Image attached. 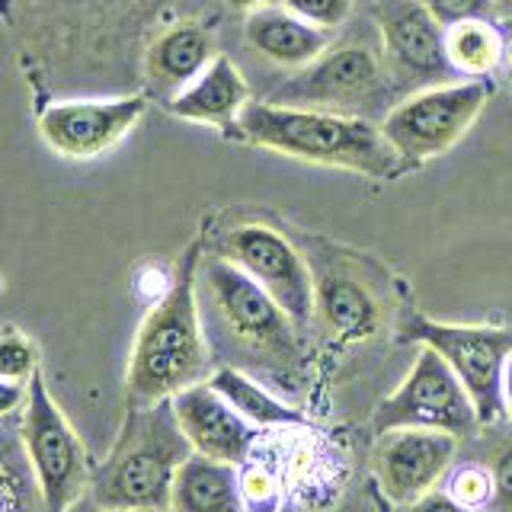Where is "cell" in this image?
<instances>
[{
  "mask_svg": "<svg viewBox=\"0 0 512 512\" xmlns=\"http://www.w3.org/2000/svg\"><path fill=\"white\" fill-rule=\"evenodd\" d=\"M493 509L496 512H512V448L503 452L493 464Z\"/></svg>",
  "mask_w": 512,
  "mask_h": 512,
  "instance_id": "28",
  "label": "cell"
},
{
  "mask_svg": "<svg viewBox=\"0 0 512 512\" xmlns=\"http://www.w3.org/2000/svg\"><path fill=\"white\" fill-rule=\"evenodd\" d=\"M148 100L144 96H116V100H64L42 109L39 135L61 157L87 160L109 148L141 122Z\"/></svg>",
  "mask_w": 512,
  "mask_h": 512,
  "instance_id": "11",
  "label": "cell"
},
{
  "mask_svg": "<svg viewBox=\"0 0 512 512\" xmlns=\"http://www.w3.org/2000/svg\"><path fill=\"white\" fill-rule=\"evenodd\" d=\"M493 490V471L480 468V464H464L448 480V496L471 512L487 509L493 503Z\"/></svg>",
  "mask_w": 512,
  "mask_h": 512,
  "instance_id": "24",
  "label": "cell"
},
{
  "mask_svg": "<svg viewBox=\"0 0 512 512\" xmlns=\"http://www.w3.org/2000/svg\"><path fill=\"white\" fill-rule=\"evenodd\" d=\"M218 256L240 266L247 276L276 298L295 327H308L317 314V288L308 263L269 224H237L221 237Z\"/></svg>",
  "mask_w": 512,
  "mask_h": 512,
  "instance_id": "9",
  "label": "cell"
},
{
  "mask_svg": "<svg viewBox=\"0 0 512 512\" xmlns=\"http://www.w3.org/2000/svg\"><path fill=\"white\" fill-rule=\"evenodd\" d=\"M506 36L500 20H461L445 26V58L461 77L490 80L506 58Z\"/></svg>",
  "mask_w": 512,
  "mask_h": 512,
  "instance_id": "20",
  "label": "cell"
},
{
  "mask_svg": "<svg viewBox=\"0 0 512 512\" xmlns=\"http://www.w3.org/2000/svg\"><path fill=\"white\" fill-rule=\"evenodd\" d=\"M282 7L317 29H336L352 13V0H282Z\"/></svg>",
  "mask_w": 512,
  "mask_h": 512,
  "instance_id": "26",
  "label": "cell"
},
{
  "mask_svg": "<svg viewBox=\"0 0 512 512\" xmlns=\"http://www.w3.org/2000/svg\"><path fill=\"white\" fill-rule=\"evenodd\" d=\"M20 429L48 512H68L87 496L93 468L87 461L84 442L55 404L52 391L45 388L42 372H36L26 384Z\"/></svg>",
  "mask_w": 512,
  "mask_h": 512,
  "instance_id": "6",
  "label": "cell"
},
{
  "mask_svg": "<svg viewBox=\"0 0 512 512\" xmlns=\"http://www.w3.org/2000/svg\"><path fill=\"white\" fill-rule=\"evenodd\" d=\"M215 58L218 48L212 32L199 23H176L151 42L148 58H144V71H148L151 87L173 100Z\"/></svg>",
  "mask_w": 512,
  "mask_h": 512,
  "instance_id": "16",
  "label": "cell"
},
{
  "mask_svg": "<svg viewBox=\"0 0 512 512\" xmlns=\"http://www.w3.org/2000/svg\"><path fill=\"white\" fill-rule=\"evenodd\" d=\"M506 61H509V71H512V39H509V48H506Z\"/></svg>",
  "mask_w": 512,
  "mask_h": 512,
  "instance_id": "35",
  "label": "cell"
},
{
  "mask_svg": "<svg viewBox=\"0 0 512 512\" xmlns=\"http://www.w3.org/2000/svg\"><path fill=\"white\" fill-rule=\"evenodd\" d=\"M170 512H244L240 464L215 461L192 452L176 471Z\"/></svg>",
  "mask_w": 512,
  "mask_h": 512,
  "instance_id": "18",
  "label": "cell"
},
{
  "mask_svg": "<svg viewBox=\"0 0 512 512\" xmlns=\"http://www.w3.org/2000/svg\"><path fill=\"white\" fill-rule=\"evenodd\" d=\"M244 36L256 55L279 64V68L301 71L327 52L324 29L298 20V16L288 13L285 7L266 4L260 10H253L244 23Z\"/></svg>",
  "mask_w": 512,
  "mask_h": 512,
  "instance_id": "17",
  "label": "cell"
},
{
  "mask_svg": "<svg viewBox=\"0 0 512 512\" xmlns=\"http://www.w3.org/2000/svg\"><path fill=\"white\" fill-rule=\"evenodd\" d=\"M240 496H244V512H276L279 484L266 464H240Z\"/></svg>",
  "mask_w": 512,
  "mask_h": 512,
  "instance_id": "25",
  "label": "cell"
},
{
  "mask_svg": "<svg viewBox=\"0 0 512 512\" xmlns=\"http://www.w3.org/2000/svg\"><path fill=\"white\" fill-rule=\"evenodd\" d=\"M458 436L442 429H391L378 448V480L391 503L410 506L448 474Z\"/></svg>",
  "mask_w": 512,
  "mask_h": 512,
  "instance_id": "13",
  "label": "cell"
},
{
  "mask_svg": "<svg viewBox=\"0 0 512 512\" xmlns=\"http://www.w3.org/2000/svg\"><path fill=\"white\" fill-rule=\"evenodd\" d=\"M407 333L423 346L436 349L452 365L458 381L468 388L480 426L496 423L506 413L503 407V368L512 352V330L506 327H464L439 324L416 314Z\"/></svg>",
  "mask_w": 512,
  "mask_h": 512,
  "instance_id": "8",
  "label": "cell"
},
{
  "mask_svg": "<svg viewBox=\"0 0 512 512\" xmlns=\"http://www.w3.org/2000/svg\"><path fill=\"white\" fill-rule=\"evenodd\" d=\"M208 384H212V388L253 426H260V429H266V426H304V416L295 407H288L279 397H272L260 381H253L250 375L240 372V368L221 365L208 375Z\"/></svg>",
  "mask_w": 512,
  "mask_h": 512,
  "instance_id": "22",
  "label": "cell"
},
{
  "mask_svg": "<svg viewBox=\"0 0 512 512\" xmlns=\"http://www.w3.org/2000/svg\"><path fill=\"white\" fill-rule=\"evenodd\" d=\"M420 4L436 16L442 26L461 20H500L493 0H420Z\"/></svg>",
  "mask_w": 512,
  "mask_h": 512,
  "instance_id": "27",
  "label": "cell"
},
{
  "mask_svg": "<svg viewBox=\"0 0 512 512\" xmlns=\"http://www.w3.org/2000/svg\"><path fill=\"white\" fill-rule=\"evenodd\" d=\"M170 400L192 452L228 464L250 461L253 445L260 442V426L244 420L212 384L199 381L192 388L173 394Z\"/></svg>",
  "mask_w": 512,
  "mask_h": 512,
  "instance_id": "14",
  "label": "cell"
},
{
  "mask_svg": "<svg viewBox=\"0 0 512 512\" xmlns=\"http://www.w3.org/2000/svg\"><path fill=\"white\" fill-rule=\"evenodd\" d=\"M407 512H471V509H464L461 503H455L452 496H448V490L445 493L442 490H429L416 503H410Z\"/></svg>",
  "mask_w": 512,
  "mask_h": 512,
  "instance_id": "29",
  "label": "cell"
},
{
  "mask_svg": "<svg viewBox=\"0 0 512 512\" xmlns=\"http://www.w3.org/2000/svg\"><path fill=\"white\" fill-rule=\"evenodd\" d=\"M237 135L256 148L320 167L375 176V180L404 173V164L384 138L381 125L349 112L250 100L237 119Z\"/></svg>",
  "mask_w": 512,
  "mask_h": 512,
  "instance_id": "1",
  "label": "cell"
},
{
  "mask_svg": "<svg viewBox=\"0 0 512 512\" xmlns=\"http://www.w3.org/2000/svg\"><path fill=\"white\" fill-rule=\"evenodd\" d=\"M247 103H250L247 80L240 77L231 58L218 55L189 87H183L173 96L167 109L176 119L215 125L221 132L237 135V119Z\"/></svg>",
  "mask_w": 512,
  "mask_h": 512,
  "instance_id": "15",
  "label": "cell"
},
{
  "mask_svg": "<svg viewBox=\"0 0 512 512\" xmlns=\"http://www.w3.org/2000/svg\"><path fill=\"white\" fill-rule=\"evenodd\" d=\"M503 407H506L509 420H512V352H509L506 368H503Z\"/></svg>",
  "mask_w": 512,
  "mask_h": 512,
  "instance_id": "31",
  "label": "cell"
},
{
  "mask_svg": "<svg viewBox=\"0 0 512 512\" xmlns=\"http://www.w3.org/2000/svg\"><path fill=\"white\" fill-rule=\"evenodd\" d=\"M375 20L394 84L416 90L448 84L455 71L445 58V26L420 0H378Z\"/></svg>",
  "mask_w": 512,
  "mask_h": 512,
  "instance_id": "10",
  "label": "cell"
},
{
  "mask_svg": "<svg viewBox=\"0 0 512 512\" xmlns=\"http://www.w3.org/2000/svg\"><path fill=\"white\" fill-rule=\"evenodd\" d=\"M192 455L173 400L128 404L125 423L109 455L90 471L87 496L109 509L170 512L176 471Z\"/></svg>",
  "mask_w": 512,
  "mask_h": 512,
  "instance_id": "3",
  "label": "cell"
},
{
  "mask_svg": "<svg viewBox=\"0 0 512 512\" xmlns=\"http://www.w3.org/2000/svg\"><path fill=\"white\" fill-rule=\"evenodd\" d=\"M496 4V13H500L503 23H512V0H493Z\"/></svg>",
  "mask_w": 512,
  "mask_h": 512,
  "instance_id": "34",
  "label": "cell"
},
{
  "mask_svg": "<svg viewBox=\"0 0 512 512\" xmlns=\"http://www.w3.org/2000/svg\"><path fill=\"white\" fill-rule=\"evenodd\" d=\"M314 288L317 314L336 340H365L378 330V304L352 276L327 272Z\"/></svg>",
  "mask_w": 512,
  "mask_h": 512,
  "instance_id": "19",
  "label": "cell"
},
{
  "mask_svg": "<svg viewBox=\"0 0 512 512\" xmlns=\"http://www.w3.org/2000/svg\"><path fill=\"white\" fill-rule=\"evenodd\" d=\"M490 93L493 84L480 77L420 87L381 119V132L391 141L404 170L420 167L455 148L458 138L477 122Z\"/></svg>",
  "mask_w": 512,
  "mask_h": 512,
  "instance_id": "5",
  "label": "cell"
},
{
  "mask_svg": "<svg viewBox=\"0 0 512 512\" xmlns=\"http://www.w3.org/2000/svg\"><path fill=\"white\" fill-rule=\"evenodd\" d=\"M0 512H48L23 442L20 416L0 420Z\"/></svg>",
  "mask_w": 512,
  "mask_h": 512,
  "instance_id": "21",
  "label": "cell"
},
{
  "mask_svg": "<svg viewBox=\"0 0 512 512\" xmlns=\"http://www.w3.org/2000/svg\"><path fill=\"white\" fill-rule=\"evenodd\" d=\"M269 0H228V7H234V10H244V13H253V10H260V7H266Z\"/></svg>",
  "mask_w": 512,
  "mask_h": 512,
  "instance_id": "33",
  "label": "cell"
},
{
  "mask_svg": "<svg viewBox=\"0 0 512 512\" xmlns=\"http://www.w3.org/2000/svg\"><path fill=\"white\" fill-rule=\"evenodd\" d=\"M68 512H141V509H109V506H100V503H93L90 496H84L80 503H74Z\"/></svg>",
  "mask_w": 512,
  "mask_h": 512,
  "instance_id": "32",
  "label": "cell"
},
{
  "mask_svg": "<svg viewBox=\"0 0 512 512\" xmlns=\"http://www.w3.org/2000/svg\"><path fill=\"white\" fill-rule=\"evenodd\" d=\"M39 372V346L29 340L20 327H0V378L29 384V378Z\"/></svg>",
  "mask_w": 512,
  "mask_h": 512,
  "instance_id": "23",
  "label": "cell"
},
{
  "mask_svg": "<svg viewBox=\"0 0 512 512\" xmlns=\"http://www.w3.org/2000/svg\"><path fill=\"white\" fill-rule=\"evenodd\" d=\"M199 292L212 304L221 336L234 349L266 365H292L298 359L295 324L266 288L224 256H205L199 263Z\"/></svg>",
  "mask_w": 512,
  "mask_h": 512,
  "instance_id": "4",
  "label": "cell"
},
{
  "mask_svg": "<svg viewBox=\"0 0 512 512\" xmlns=\"http://www.w3.org/2000/svg\"><path fill=\"white\" fill-rule=\"evenodd\" d=\"M23 404H26V384L0 378V420H4V416L20 413Z\"/></svg>",
  "mask_w": 512,
  "mask_h": 512,
  "instance_id": "30",
  "label": "cell"
},
{
  "mask_svg": "<svg viewBox=\"0 0 512 512\" xmlns=\"http://www.w3.org/2000/svg\"><path fill=\"white\" fill-rule=\"evenodd\" d=\"M477 426L480 416L468 388L458 381L452 365L429 346L416 356L400 388L381 400L372 420L378 436L391 429H442L461 439L471 436Z\"/></svg>",
  "mask_w": 512,
  "mask_h": 512,
  "instance_id": "7",
  "label": "cell"
},
{
  "mask_svg": "<svg viewBox=\"0 0 512 512\" xmlns=\"http://www.w3.org/2000/svg\"><path fill=\"white\" fill-rule=\"evenodd\" d=\"M384 93V71L378 58L359 45L324 52L308 68L282 84V106L304 109H352Z\"/></svg>",
  "mask_w": 512,
  "mask_h": 512,
  "instance_id": "12",
  "label": "cell"
},
{
  "mask_svg": "<svg viewBox=\"0 0 512 512\" xmlns=\"http://www.w3.org/2000/svg\"><path fill=\"white\" fill-rule=\"evenodd\" d=\"M202 247L192 244L176 266L173 285L141 320L128 359V404L170 400L199 381H208V346L199 317Z\"/></svg>",
  "mask_w": 512,
  "mask_h": 512,
  "instance_id": "2",
  "label": "cell"
}]
</instances>
